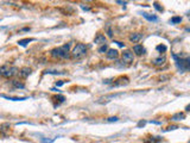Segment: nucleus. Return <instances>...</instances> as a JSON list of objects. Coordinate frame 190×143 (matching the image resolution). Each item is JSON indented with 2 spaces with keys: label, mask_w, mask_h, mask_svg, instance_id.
Wrapping results in <instances>:
<instances>
[{
  "label": "nucleus",
  "mask_w": 190,
  "mask_h": 143,
  "mask_svg": "<svg viewBox=\"0 0 190 143\" xmlns=\"http://www.w3.org/2000/svg\"><path fill=\"white\" fill-rule=\"evenodd\" d=\"M31 73H32L31 68H29V67H23L22 69H19L18 75H19L20 78H23V79H26V78H29V75H30Z\"/></svg>",
  "instance_id": "423d86ee"
},
{
  "label": "nucleus",
  "mask_w": 190,
  "mask_h": 143,
  "mask_svg": "<svg viewBox=\"0 0 190 143\" xmlns=\"http://www.w3.org/2000/svg\"><path fill=\"white\" fill-rule=\"evenodd\" d=\"M121 59H122V62H125L126 64H131L133 61H134V55L132 51H129V50H126L122 53L121 55Z\"/></svg>",
  "instance_id": "39448f33"
},
{
  "label": "nucleus",
  "mask_w": 190,
  "mask_h": 143,
  "mask_svg": "<svg viewBox=\"0 0 190 143\" xmlns=\"http://www.w3.org/2000/svg\"><path fill=\"white\" fill-rule=\"evenodd\" d=\"M19 69L16 68V67H10L7 64H4L0 67V75L4 76V78H12L14 75L18 74Z\"/></svg>",
  "instance_id": "f03ea898"
},
{
  "label": "nucleus",
  "mask_w": 190,
  "mask_h": 143,
  "mask_svg": "<svg viewBox=\"0 0 190 143\" xmlns=\"http://www.w3.org/2000/svg\"><path fill=\"white\" fill-rule=\"evenodd\" d=\"M118 121H119L118 117H109V118H107V122H109V123H112V122H118Z\"/></svg>",
  "instance_id": "b1692460"
},
{
  "label": "nucleus",
  "mask_w": 190,
  "mask_h": 143,
  "mask_svg": "<svg viewBox=\"0 0 190 143\" xmlns=\"http://www.w3.org/2000/svg\"><path fill=\"white\" fill-rule=\"evenodd\" d=\"M45 74H64V72H57V70H45Z\"/></svg>",
  "instance_id": "412c9836"
},
{
  "label": "nucleus",
  "mask_w": 190,
  "mask_h": 143,
  "mask_svg": "<svg viewBox=\"0 0 190 143\" xmlns=\"http://www.w3.org/2000/svg\"><path fill=\"white\" fill-rule=\"evenodd\" d=\"M106 56H107V59H109V60H115V59H118L119 51L116 49H108L107 53H106Z\"/></svg>",
  "instance_id": "6e6552de"
},
{
  "label": "nucleus",
  "mask_w": 190,
  "mask_h": 143,
  "mask_svg": "<svg viewBox=\"0 0 190 143\" xmlns=\"http://www.w3.org/2000/svg\"><path fill=\"white\" fill-rule=\"evenodd\" d=\"M107 35H108L109 37H112V36H113V34H112V30H111V29H108V30H107Z\"/></svg>",
  "instance_id": "cd10ccee"
},
{
  "label": "nucleus",
  "mask_w": 190,
  "mask_h": 143,
  "mask_svg": "<svg viewBox=\"0 0 190 143\" xmlns=\"http://www.w3.org/2000/svg\"><path fill=\"white\" fill-rule=\"evenodd\" d=\"M107 50H108V47H107V44H104V46H101V47L97 49V51H99L100 54H105V53H107Z\"/></svg>",
  "instance_id": "6ab92c4d"
},
{
  "label": "nucleus",
  "mask_w": 190,
  "mask_h": 143,
  "mask_svg": "<svg viewBox=\"0 0 190 143\" xmlns=\"http://www.w3.org/2000/svg\"><path fill=\"white\" fill-rule=\"evenodd\" d=\"M158 51H165L166 50V46H164V44H159V46H157V48H156Z\"/></svg>",
  "instance_id": "4be33fe9"
},
{
  "label": "nucleus",
  "mask_w": 190,
  "mask_h": 143,
  "mask_svg": "<svg viewBox=\"0 0 190 143\" xmlns=\"http://www.w3.org/2000/svg\"><path fill=\"white\" fill-rule=\"evenodd\" d=\"M141 38H143V34H140V32H134V34H131V35H129V37H128L129 42H132V43H138V42H139Z\"/></svg>",
  "instance_id": "1a4fd4ad"
},
{
  "label": "nucleus",
  "mask_w": 190,
  "mask_h": 143,
  "mask_svg": "<svg viewBox=\"0 0 190 143\" xmlns=\"http://www.w3.org/2000/svg\"><path fill=\"white\" fill-rule=\"evenodd\" d=\"M185 118V116H184V113H176V114H173V116L171 117V119L172 121H182V119H184Z\"/></svg>",
  "instance_id": "2eb2a0df"
},
{
  "label": "nucleus",
  "mask_w": 190,
  "mask_h": 143,
  "mask_svg": "<svg viewBox=\"0 0 190 143\" xmlns=\"http://www.w3.org/2000/svg\"><path fill=\"white\" fill-rule=\"evenodd\" d=\"M165 62H166V57L163 55H160V56H158V57H156V59H153V61H152V63L156 66V67H160V66H163V64H165Z\"/></svg>",
  "instance_id": "0eeeda50"
},
{
  "label": "nucleus",
  "mask_w": 190,
  "mask_h": 143,
  "mask_svg": "<svg viewBox=\"0 0 190 143\" xmlns=\"http://www.w3.org/2000/svg\"><path fill=\"white\" fill-rule=\"evenodd\" d=\"M144 125H145V122H144V121L139 122V124H138V126H144Z\"/></svg>",
  "instance_id": "c85d7f7f"
},
{
  "label": "nucleus",
  "mask_w": 190,
  "mask_h": 143,
  "mask_svg": "<svg viewBox=\"0 0 190 143\" xmlns=\"http://www.w3.org/2000/svg\"><path fill=\"white\" fill-rule=\"evenodd\" d=\"M173 56V59L175 61H176V64L177 67L182 70V72H187L189 69V66H190V60H189V57H187V59H178V57L176 55H172Z\"/></svg>",
  "instance_id": "20e7f679"
},
{
  "label": "nucleus",
  "mask_w": 190,
  "mask_h": 143,
  "mask_svg": "<svg viewBox=\"0 0 190 143\" xmlns=\"http://www.w3.org/2000/svg\"><path fill=\"white\" fill-rule=\"evenodd\" d=\"M133 51H134L136 55L141 56L143 54H145V48H144L143 46H140V44H136V46L133 47Z\"/></svg>",
  "instance_id": "ddd939ff"
},
{
  "label": "nucleus",
  "mask_w": 190,
  "mask_h": 143,
  "mask_svg": "<svg viewBox=\"0 0 190 143\" xmlns=\"http://www.w3.org/2000/svg\"><path fill=\"white\" fill-rule=\"evenodd\" d=\"M8 129H10V124L8 123H4V124L0 125V131H1V132H6Z\"/></svg>",
  "instance_id": "a211bd4d"
},
{
  "label": "nucleus",
  "mask_w": 190,
  "mask_h": 143,
  "mask_svg": "<svg viewBox=\"0 0 190 143\" xmlns=\"http://www.w3.org/2000/svg\"><path fill=\"white\" fill-rule=\"evenodd\" d=\"M12 85L14 86V87H17V88H24L25 87V85L18 80H12Z\"/></svg>",
  "instance_id": "f3484780"
},
{
  "label": "nucleus",
  "mask_w": 190,
  "mask_h": 143,
  "mask_svg": "<svg viewBox=\"0 0 190 143\" xmlns=\"http://www.w3.org/2000/svg\"><path fill=\"white\" fill-rule=\"evenodd\" d=\"M63 85H64V81H63V80H60L58 82H56V86H57V87H61V86H63Z\"/></svg>",
  "instance_id": "393cba45"
},
{
  "label": "nucleus",
  "mask_w": 190,
  "mask_h": 143,
  "mask_svg": "<svg viewBox=\"0 0 190 143\" xmlns=\"http://www.w3.org/2000/svg\"><path fill=\"white\" fill-rule=\"evenodd\" d=\"M153 6H155V8H156L157 11H159V12H162V11H163V7L160 6L158 3H153Z\"/></svg>",
  "instance_id": "5701e85b"
},
{
  "label": "nucleus",
  "mask_w": 190,
  "mask_h": 143,
  "mask_svg": "<svg viewBox=\"0 0 190 143\" xmlns=\"http://www.w3.org/2000/svg\"><path fill=\"white\" fill-rule=\"evenodd\" d=\"M116 43V44H118V46H120V47H124L125 44H124V43H121V42H115Z\"/></svg>",
  "instance_id": "7c9ffc66"
},
{
  "label": "nucleus",
  "mask_w": 190,
  "mask_h": 143,
  "mask_svg": "<svg viewBox=\"0 0 190 143\" xmlns=\"http://www.w3.org/2000/svg\"><path fill=\"white\" fill-rule=\"evenodd\" d=\"M94 42L96 43V44H101V46H104V44H106L107 38H106V36H105V35H102V34H97V35H96V37H95V39H94Z\"/></svg>",
  "instance_id": "9d476101"
},
{
  "label": "nucleus",
  "mask_w": 190,
  "mask_h": 143,
  "mask_svg": "<svg viewBox=\"0 0 190 143\" xmlns=\"http://www.w3.org/2000/svg\"><path fill=\"white\" fill-rule=\"evenodd\" d=\"M86 54H87V46L82 44V43L76 44L71 51V56L74 57V59H81V57H83Z\"/></svg>",
  "instance_id": "7ed1b4c3"
},
{
  "label": "nucleus",
  "mask_w": 190,
  "mask_h": 143,
  "mask_svg": "<svg viewBox=\"0 0 190 143\" xmlns=\"http://www.w3.org/2000/svg\"><path fill=\"white\" fill-rule=\"evenodd\" d=\"M55 141V138H51V139H44V143H52Z\"/></svg>",
  "instance_id": "bb28decb"
},
{
  "label": "nucleus",
  "mask_w": 190,
  "mask_h": 143,
  "mask_svg": "<svg viewBox=\"0 0 190 143\" xmlns=\"http://www.w3.org/2000/svg\"><path fill=\"white\" fill-rule=\"evenodd\" d=\"M141 14H143L144 18H146V19L150 20V22H157L158 20V17L155 16V14H150V13H146V12H143Z\"/></svg>",
  "instance_id": "4468645a"
},
{
  "label": "nucleus",
  "mask_w": 190,
  "mask_h": 143,
  "mask_svg": "<svg viewBox=\"0 0 190 143\" xmlns=\"http://www.w3.org/2000/svg\"><path fill=\"white\" fill-rule=\"evenodd\" d=\"M129 82V80H128V78H124V76H120L118 80H116V82H114L113 83V86L114 87H119V86H124V85H127Z\"/></svg>",
  "instance_id": "9b49d317"
},
{
  "label": "nucleus",
  "mask_w": 190,
  "mask_h": 143,
  "mask_svg": "<svg viewBox=\"0 0 190 143\" xmlns=\"http://www.w3.org/2000/svg\"><path fill=\"white\" fill-rule=\"evenodd\" d=\"M69 48H70V43L68 44H64L60 48H55L52 49L50 53H51V56L55 57V59H69Z\"/></svg>",
  "instance_id": "f257e3e1"
},
{
  "label": "nucleus",
  "mask_w": 190,
  "mask_h": 143,
  "mask_svg": "<svg viewBox=\"0 0 190 143\" xmlns=\"http://www.w3.org/2000/svg\"><path fill=\"white\" fill-rule=\"evenodd\" d=\"M116 4H120V5H126V1H116Z\"/></svg>",
  "instance_id": "c756f323"
},
{
  "label": "nucleus",
  "mask_w": 190,
  "mask_h": 143,
  "mask_svg": "<svg viewBox=\"0 0 190 143\" xmlns=\"http://www.w3.org/2000/svg\"><path fill=\"white\" fill-rule=\"evenodd\" d=\"M182 22V18L181 17H172L171 19H170V23L171 24H178V23H181Z\"/></svg>",
  "instance_id": "aec40b11"
},
{
  "label": "nucleus",
  "mask_w": 190,
  "mask_h": 143,
  "mask_svg": "<svg viewBox=\"0 0 190 143\" xmlns=\"http://www.w3.org/2000/svg\"><path fill=\"white\" fill-rule=\"evenodd\" d=\"M175 129H178V126H176V125H172V126H169L166 130L168 131H170V130H175Z\"/></svg>",
  "instance_id": "a878e982"
},
{
  "label": "nucleus",
  "mask_w": 190,
  "mask_h": 143,
  "mask_svg": "<svg viewBox=\"0 0 190 143\" xmlns=\"http://www.w3.org/2000/svg\"><path fill=\"white\" fill-rule=\"evenodd\" d=\"M32 41H33V38H24V39H20V41L18 42V44L22 46V47H26L27 43H30V42H32Z\"/></svg>",
  "instance_id": "dca6fc26"
},
{
  "label": "nucleus",
  "mask_w": 190,
  "mask_h": 143,
  "mask_svg": "<svg viewBox=\"0 0 190 143\" xmlns=\"http://www.w3.org/2000/svg\"><path fill=\"white\" fill-rule=\"evenodd\" d=\"M81 7H82L84 11H88V10H89V7H87V6H83V5H81Z\"/></svg>",
  "instance_id": "2f4dec72"
},
{
  "label": "nucleus",
  "mask_w": 190,
  "mask_h": 143,
  "mask_svg": "<svg viewBox=\"0 0 190 143\" xmlns=\"http://www.w3.org/2000/svg\"><path fill=\"white\" fill-rule=\"evenodd\" d=\"M1 98H5L7 100H13V102H22V100H26V97H10V95H5V94H0Z\"/></svg>",
  "instance_id": "f8f14e48"
}]
</instances>
